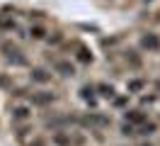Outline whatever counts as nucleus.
<instances>
[{
  "mask_svg": "<svg viewBox=\"0 0 160 146\" xmlns=\"http://www.w3.org/2000/svg\"><path fill=\"white\" fill-rule=\"evenodd\" d=\"M29 78H32V83H39V85H44V83H49V80H51V73L46 71V68H32Z\"/></svg>",
  "mask_w": 160,
  "mask_h": 146,
  "instance_id": "7ed1b4c3",
  "label": "nucleus"
},
{
  "mask_svg": "<svg viewBox=\"0 0 160 146\" xmlns=\"http://www.w3.org/2000/svg\"><path fill=\"white\" fill-rule=\"evenodd\" d=\"M143 85H146V80H141V78H138V80H129V83H126V88H129L131 93H138Z\"/></svg>",
  "mask_w": 160,
  "mask_h": 146,
  "instance_id": "4468645a",
  "label": "nucleus"
},
{
  "mask_svg": "<svg viewBox=\"0 0 160 146\" xmlns=\"http://www.w3.org/2000/svg\"><path fill=\"white\" fill-rule=\"evenodd\" d=\"M82 124H95V127H107L109 124V117H104V115H97V112H92V115H88L85 119H82Z\"/></svg>",
  "mask_w": 160,
  "mask_h": 146,
  "instance_id": "39448f33",
  "label": "nucleus"
},
{
  "mask_svg": "<svg viewBox=\"0 0 160 146\" xmlns=\"http://www.w3.org/2000/svg\"><path fill=\"white\" fill-rule=\"evenodd\" d=\"M141 46L146 51H160V37L155 32H143L141 34Z\"/></svg>",
  "mask_w": 160,
  "mask_h": 146,
  "instance_id": "f257e3e1",
  "label": "nucleus"
},
{
  "mask_svg": "<svg viewBox=\"0 0 160 146\" xmlns=\"http://www.w3.org/2000/svg\"><path fill=\"white\" fill-rule=\"evenodd\" d=\"M61 41V34H53V37H49V44H58Z\"/></svg>",
  "mask_w": 160,
  "mask_h": 146,
  "instance_id": "aec40b11",
  "label": "nucleus"
},
{
  "mask_svg": "<svg viewBox=\"0 0 160 146\" xmlns=\"http://www.w3.org/2000/svg\"><path fill=\"white\" fill-rule=\"evenodd\" d=\"M2 51H5V56H8V58L15 56V54H20V49L15 46V44H10V41H5V44H2Z\"/></svg>",
  "mask_w": 160,
  "mask_h": 146,
  "instance_id": "ddd939ff",
  "label": "nucleus"
},
{
  "mask_svg": "<svg viewBox=\"0 0 160 146\" xmlns=\"http://www.w3.org/2000/svg\"><path fill=\"white\" fill-rule=\"evenodd\" d=\"M155 132H158V124H155V122H148V124L141 127L136 134H141V136H150V134H155Z\"/></svg>",
  "mask_w": 160,
  "mask_h": 146,
  "instance_id": "1a4fd4ad",
  "label": "nucleus"
},
{
  "mask_svg": "<svg viewBox=\"0 0 160 146\" xmlns=\"http://www.w3.org/2000/svg\"><path fill=\"white\" fill-rule=\"evenodd\" d=\"M78 58H80V61H85V63H90V61H92V54L88 51V46H78Z\"/></svg>",
  "mask_w": 160,
  "mask_h": 146,
  "instance_id": "f8f14e48",
  "label": "nucleus"
},
{
  "mask_svg": "<svg viewBox=\"0 0 160 146\" xmlns=\"http://www.w3.org/2000/svg\"><path fill=\"white\" fill-rule=\"evenodd\" d=\"M56 100V95L53 93H39V95H32V105H49V102H53Z\"/></svg>",
  "mask_w": 160,
  "mask_h": 146,
  "instance_id": "0eeeda50",
  "label": "nucleus"
},
{
  "mask_svg": "<svg viewBox=\"0 0 160 146\" xmlns=\"http://www.w3.org/2000/svg\"><path fill=\"white\" fill-rule=\"evenodd\" d=\"M124 122H129V124H143L146 122V112H141V110H126L124 112Z\"/></svg>",
  "mask_w": 160,
  "mask_h": 146,
  "instance_id": "20e7f679",
  "label": "nucleus"
},
{
  "mask_svg": "<svg viewBox=\"0 0 160 146\" xmlns=\"http://www.w3.org/2000/svg\"><path fill=\"white\" fill-rule=\"evenodd\" d=\"M141 146H153V144H141Z\"/></svg>",
  "mask_w": 160,
  "mask_h": 146,
  "instance_id": "4be33fe9",
  "label": "nucleus"
},
{
  "mask_svg": "<svg viewBox=\"0 0 160 146\" xmlns=\"http://www.w3.org/2000/svg\"><path fill=\"white\" fill-rule=\"evenodd\" d=\"M146 3H153V0H146Z\"/></svg>",
  "mask_w": 160,
  "mask_h": 146,
  "instance_id": "5701e85b",
  "label": "nucleus"
},
{
  "mask_svg": "<svg viewBox=\"0 0 160 146\" xmlns=\"http://www.w3.org/2000/svg\"><path fill=\"white\" fill-rule=\"evenodd\" d=\"M158 100V95H146L143 97V105H150V102H155Z\"/></svg>",
  "mask_w": 160,
  "mask_h": 146,
  "instance_id": "6ab92c4d",
  "label": "nucleus"
},
{
  "mask_svg": "<svg viewBox=\"0 0 160 146\" xmlns=\"http://www.w3.org/2000/svg\"><path fill=\"white\" fill-rule=\"evenodd\" d=\"M53 141H56V144H61V146H68V144H70V139H68L66 134H56V136H53Z\"/></svg>",
  "mask_w": 160,
  "mask_h": 146,
  "instance_id": "f3484780",
  "label": "nucleus"
},
{
  "mask_svg": "<svg viewBox=\"0 0 160 146\" xmlns=\"http://www.w3.org/2000/svg\"><path fill=\"white\" fill-rule=\"evenodd\" d=\"M121 134H124V136H133V134H136V129H133V124H129V122H124V124H121Z\"/></svg>",
  "mask_w": 160,
  "mask_h": 146,
  "instance_id": "dca6fc26",
  "label": "nucleus"
},
{
  "mask_svg": "<svg viewBox=\"0 0 160 146\" xmlns=\"http://www.w3.org/2000/svg\"><path fill=\"white\" fill-rule=\"evenodd\" d=\"M97 93H100L102 97L112 100V97H114V88H112V85H107V83H100V85H97Z\"/></svg>",
  "mask_w": 160,
  "mask_h": 146,
  "instance_id": "9d476101",
  "label": "nucleus"
},
{
  "mask_svg": "<svg viewBox=\"0 0 160 146\" xmlns=\"http://www.w3.org/2000/svg\"><path fill=\"white\" fill-rule=\"evenodd\" d=\"M95 90H97L95 85H82V88H80V97L88 100L90 105H95Z\"/></svg>",
  "mask_w": 160,
  "mask_h": 146,
  "instance_id": "6e6552de",
  "label": "nucleus"
},
{
  "mask_svg": "<svg viewBox=\"0 0 160 146\" xmlns=\"http://www.w3.org/2000/svg\"><path fill=\"white\" fill-rule=\"evenodd\" d=\"M124 102H126V97H117V100H114V105H117V107H121Z\"/></svg>",
  "mask_w": 160,
  "mask_h": 146,
  "instance_id": "412c9836",
  "label": "nucleus"
},
{
  "mask_svg": "<svg viewBox=\"0 0 160 146\" xmlns=\"http://www.w3.org/2000/svg\"><path fill=\"white\" fill-rule=\"evenodd\" d=\"M2 29H17V22H12V19H5V22H2Z\"/></svg>",
  "mask_w": 160,
  "mask_h": 146,
  "instance_id": "a211bd4d",
  "label": "nucleus"
},
{
  "mask_svg": "<svg viewBox=\"0 0 160 146\" xmlns=\"http://www.w3.org/2000/svg\"><path fill=\"white\" fill-rule=\"evenodd\" d=\"M32 117V107L29 105H17L12 110V119L15 122H24V119H29Z\"/></svg>",
  "mask_w": 160,
  "mask_h": 146,
  "instance_id": "423d86ee",
  "label": "nucleus"
},
{
  "mask_svg": "<svg viewBox=\"0 0 160 146\" xmlns=\"http://www.w3.org/2000/svg\"><path fill=\"white\" fill-rule=\"evenodd\" d=\"M51 66H53V71H56V73H61V76H66V78H73V76H75V66H73L70 61L56 58V61H53Z\"/></svg>",
  "mask_w": 160,
  "mask_h": 146,
  "instance_id": "f03ea898",
  "label": "nucleus"
},
{
  "mask_svg": "<svg viewBox=\"0 0 160 146\" xmlns=\"http://www.w3.org/2000/svg\"><path fill=\"white\" fill-rule=\"evenodd\" d=\"M29 37L32 39H44L46 37V29L41 27V24H34V27H29Z\"/></svg>",
  "mask_w": 160,
  "mask_h": 146,
  "instance_id": "9b49d317",
  "label": "nucleus"
},
{
  "mask_svg": "<svg viewBox=\"0 0 160 146\" xmlns=\"http://www.w3.org/2000/svg\"><path fill=\"white\" fill-rule=\"evenodd\" d=\"M8 63H15V66H27V58L20 56V54H15V56L8 58Z\"/></svg>",
  "mask_w": 160,
  "mask_h": 146,
  "instance_id": "2eb2a0df",
  "label": "nucleus"
}]
</instances>
